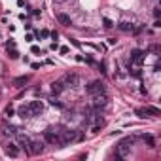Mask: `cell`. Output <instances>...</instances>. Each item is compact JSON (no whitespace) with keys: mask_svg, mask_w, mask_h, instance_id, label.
Wrapping results in <instances>:
<instances>
[{"mask_svg":"<svg viewBox=\"0 0 161 161\" xmlns=\"http://www.w3.org/2000/svg\"><path fill=\"white\" fill-rule=\"evenodd\" d=\"M57 133H59V137H61V140H63V144H68V142H74V140H78V135H76V131H72V129H68V127H57Z\"/></svg>","mask_w":161,"mask_h":161,"instance_id":"cell-1","label":"cell"},{"mask_svg":"<svg viewBox=\"0 0 161 161\" xmlns=\"http://www.w3.org/2000/svg\"><path fill=\"white\" fill-rule=\"evenodd\" d=\"M133 142H135V138H131V137H127V138H123V140H120V144H118V156H120V157H127L129 153H131V146H133Z\"/></svg>","mask_w":161,"mask_h":161,"instance_id":"cell-2","label":"cell"},{"mask_svg":"<svg viewBox=\"0 0 161 161\" xmlns=\"http://www.w3.org/2000/svg\"><path fill=\"white\" fill-rule=\"evenodd\" d=\"M44 140L47 144H53V146H63V140H61L59 133L55 131V129H51V127L44 131Z\"/></svg>","mask_w":161,"mask_h":161,"instance_id":"cell-3","label":"cell"},{"mask_svg":"<svg viewBox=\"0 0 161 161\" xmlns=\"http://www.w3.org/2000/svg\"><path fill=\"white\" fill-rule=\"evenodd\" d=\"M44 152V142L42 140H31V144L27 146V153L29 156H38Z\"/></svg>","mask_w":161,"mask_h":161,"instance_id":"cell-4","label":"cell"},{"mask_svg":"<svg viewBox=\"0 0 161 161\" xmlns=\"http://www.w3.org/2000/svg\"><path fill=\"white\" fill-rule=\"evenodd\" d=\"M93 97V106L95 108H104L108 104V95L106 91H102V93H97V95H91Z\"/></svg>","mask_w":161,"mask_h":161,"instance_id":"cell-5","label":"cell"},{"mask_svg":"<svg viewBox=\"0 0 161 161\" xmlns=\"http://www.w3.org/2000/svg\"><path fill=\"white\" fill-rule=\"evenodd\" d=\"M142 61H144V53L140 50H133L131 51V63H129V66H140Z\"/></svg>","mask_w":161,"mask_h":161,"instance_id":"cell-6","label":"cell"},{"mask_svg":"<svg viewBox=\"0 0 161 161\" xmlns=\"http://www.w3.org/2000/svg\"><path fill=\"white\" fill-rule=\"evenodd\" d=\"M102 91H106V89H104V83L101 80H95V82H91L87 85V93L89 95H97V93H102Z\"/></svg>","mask_w":161,"mask_h":161,"instance_id":"cell-7","label":"cell"},{"mask_svg":"<svg viewBox=\"0 0 161 161\" xmlns=\"http://www.w3.org/2000/svg\"><path fill=\"white\" fill-rule=\"evenodd\" d=\"M17 116L23 118V120H31V118H34L29 104H23V106H19V108H17Z\"/></svg>","mask_w":161,"mask_h":161,"instance_id":"cell-8","label":"cell"},{"mask_svg":"<svg viewBox=\"0 0 161 161\" xmlns=\"http://www.w3.org/2000/svg\"><path fill=\"white\" fill-rule=\"evenodd\" d=\"M29 106L32 110V116H40L44 112V102L42 101H32V102H29Z\"/></svg>","mask_w":161,"mask_h":161,"instance_id":"cell-9","label":"cell"},{"mask_svg":"<svg viewBox=\"0 0 161 161\" xmlns=\"http://www.w3.org/2000/svg\"><path fill=\"white\" fill-rule=\"evenodd\" d=\"M63 82L68 83L70 87H78V85H80V76H78V74H68Z\"/></svg>","mask_w":161,"mask_h":161,"instance_id":"cell-10","label":"cell"},{"mask_svg":"<svg viewBox=\"0 0 161 161\" xmlns=\"http://www.w3.org/2000/svg\"><path fill=\"white\" fill-rule=\"evenodd\" d=\"M6 156L17 157V156H19V146H17V144H13V142H10L8 146H6Z\"/></svg>","mask_w":161,"mask_h":161,"instance_id":"cell-11","label":"cell"},{"mask_svg":"<svg viewBox=\"0 0 161 161\" xmlns=\"http://www.w3.org/2000/svg\"><path fill=\"white\" fill-rule=\"evenodd\" d=\"M15 135H17V142H19L17 146H21V148L27 150V146L31 144V138L27 137V135H23V133H15Z\"/></svg>","mask_w":161,"mask_h":161,"instance_id":"cell-12","label":"cell"},{"mask_svg":"<svg viewBox=\"0 0 161 161\" xmlns=\"http://www.w3.org/2000/svg\"><path fill=\"white\" fill-rule=\"evenodd\" d=\"M63 91H65V82H63V80L51 83V93L53 95H59V93H63Z\"/></svg>","mask_w":161,"mask_h":161,"instance_id":"cell-13","label":"cell"},{"mask_svg":"<svg viewBox=\"0 0 161 161\" xmlns=\"http://www.w3.org/2000/svg\"><path fill=\"white\" fill-rule=\"evenodd\" d=\"M2 133H4V135L6 137H13V135H15V127H11V125H8V123H4L2 125Z\"/></svg>","mask_w":161,"mask_h":161,"instance_id":"cell-14","label":"cell"},{"mask_svg":"<svg viewBox=\"0 0 161 161\" xmlns=\"http://www.w3.org/2000/svg\"><path fill=\"white\" fill-rule=\"evenodd\" d=\"M27 82H29V76H19V78L13 80V85H15V87H23Z\"/></svg>","mask_w":161,"mask_h":161,"instance_id":"cell-15","label":"cell"},{"mask_svg":"<svg viewBox=\"0 0 161 161\" xmlns=\"http://www.w3.org/2000/svg\"><path fill=\"white\" fill-rule=\"evenodd\" d=\"M144 112H146V116H159V114H161L159 108H156V106H146Z\"/></svg>","mask_w":161,"mask_h":161,"instance_id":"cell-16","label":"cell"},{"mask_svg":"<svg viewBox=\"0 0 161 161\" xmlns=\"http://www.w3.org/2000/svg\"><path fill=\"white\" fill-rule=\"evenodd\" d=\"M118 27H120V29H121L123 32H129V31H133V23H129V21H121V23L118 25Z\"/></svg>","mask_w":161,"mask_h":161,"instance_id":"cell-17","label":"cell"},{"mask_svg":"<svg viewBox=\"0 0 161 161\" xmlns=\"http://www.w3.org/2000/svg\"><path fill=\"white\" fill-rule=\"evenodd\" d=\"M57 19H59V23H61V25H70V17H68L66 13H59Z\"/></svg>","mask_w":161,"mask_h":161,"instance_id":"cell-18","label":"cell"},{"mask_svg":"<svg viewBox=\"0 0 161 161\" xmlns=\"http://www.w3.org/2000/svg\"><path fill=\"white\" fill-rule=\"evenodd\" d=\"M142 140H144V142H148L150 148H153V146H156V140H153V137H152V135H142Z\"/></svg>","mask_w":161,"mask_h":161,"instance_id":"cell-19","label":"cell"},{"mask_svg":"<svg viewBox=\"0 0 161 161\" xmlns=\"http://www.w3.org/2000/svg\"><path fill=\"white\" fill-rule=\"evenodd\" d=\"M8 53H10V57H11V59H19V51L15 50V47H10Z\"/></svg>","mask_w":161,"mask_h":161,"instance_id":"cell-20","label":"cell"},{"mask_svg":"<svg viewBox=\"0 0 161 161\" xmlns=\"http://www.w3.org/2000/svg\"><path fill=\"white\" fill-rule=\"evenodd\" d=\"M102 23H104V27H106V29H112V27H114V23H112L108 17H104V19H102Z\"/></svg>","mask_w":161,"mask_h":161,"instance_id":"cell-21","label":"cell"},{"mask_svg":"<svg viewBox=\"0 0 161 161\" xmlns=\"http://www.w3.org/2000/svg\"><path fill=\"white\" fill-rule=\"evenodd\" d=\"M4 116H6V118H11V116H13V108H11V106H8V108L4 110Z\"/></svg>","mask_w":161,"mask_h":161,"instance_id":"cell-22","label":"cell"},{"mask_svg":"<svg viewBox=\"0 0 161 161\" xmlns=\"http://www.w3.org/2000/svg\"><path fill=\"white\" fill-rule=\"evenodd\" d=\"M40 36H42V38H47V36H50V31H46V29H44V31L40 32Z\"/></svg>","mask_w":161,"mask_h":161,"instance_id":"cell-23","label":"cell"},{"mask_svg":"<svg viewBox=\"0 0 161 161\" xmlns=\"http://www.w3.org/2000/svg\"><path fill=\"white\" fill-rule=\"evenodd\" d=\"M6 47H8V50H10V47H15V42H13V40H10L8 44H6Z\"/></svg>","mask_w":161,"mask_h":161,"instance_id":"cell-24","label":"cell"},{"mask_svg":"<svg viewBox=\"0 0 161 161\" xmlns=\"http://www.w3.org/2000/svg\"><path fill=\"white\" fill-rule=\"evenodd\" d=\"M25 40H27V42H32V40H34V36H32V34H27Z\"/></svg>","mask_w":161,"mask_h":161,"instance_id":"cell-25","label":"cell"},{"mask_svg":"<svg viewBox=\"0 0 161 161\" xmlns=\"http://www.w3.org/2000/svg\"><path fill=\"white\" fill-rule=\"evenodd\" d=\"M59 51H61L63 55H65V53H68V47H65V46H63V47H61V50H59Z\"/></svg>","mask_w":161,"mask_h":161,"instance_id":"cell-26","label":"cell"},{"mask_svg":"<svg viewBox=\"0 0 161 161\" xmlns=\"http://www.w3.org/2000/svg\"><path fill=\"white\" fill-rule=\"evenodd\" d=\"M32 53H40V47L38 46H32Z\"/></svg>","mask_w":161,"mask_h":161,"instance_id":"cell-27","label":"cell"},{"mask_svg":"<svg viewBox=\"0 0 161 161\" xmlns=\"http://www.w3.org/2000/svg\"><path fill=\"white\" fill-rule=\"evenodd\" d=\"M57 2H65V0H57Z\"/></svg>","mask_w":161,"mask_h":161,"instance_id":"cell-28","label":"cell"}]
</instances>
